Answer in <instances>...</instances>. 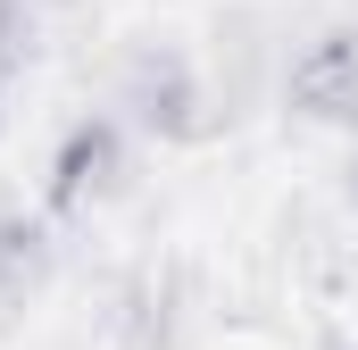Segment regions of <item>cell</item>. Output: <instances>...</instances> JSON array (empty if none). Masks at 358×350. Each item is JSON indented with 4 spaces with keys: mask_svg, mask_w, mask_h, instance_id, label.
Segmentation results:
<instances>
[{
    "mask_svg": "<svg viewBox=\"0 0 358 350\" xmlns=\"http://www.w3.org/2000/svg\"><path fill=\"white\" fill-rule=\"evenodd\" d=\"M283 100H292L308 125L358 134V34H350V25L317 34V42L292 59V76H283Z\"/></svg>",
    "mask_w": 358,
    "mask_h": 350,
    "instance_id": "cell-3",
    "label": "cell"
},
{
    "mask_svg": "<svg viewBox=\"0 0 358 350\" xmlns=\"http://www.w3.org/2000/svg\"><path fill=\"white\" fill-rule=\"evenodd\" d=\"M42 267H50L42 225L34 217H0V300H17L25 284H42Z\"/></svg>",
    "mask_w": 358,
    "mask_h": 350,
    "instance_id": "cell-4",
    "label": "cell"
},
{
    "mask_svg": "<svg viewBox=\"0 0 358 350\" xmlns=\"http://www.w3.org/2000/svg\"><path fill=\"white\" fill-rule=\"evenodd\" d=\"M17 59H25V17L0 0V100H8V76H17Z\"/></svg>",
    "mask_w": 358,
    "mask_h": 350,
    "instance_id": "cell-5",
    "label": "cell"
},
{
    "mask_svg": "<svg viewBox=\"0 0 358 350\" xmlns=\"http://www.w3.org/2000/svg\"><path fill=\"white\" fill-rule=\"evenodd\" d=\"M350 183H358V159H350Z\"/></svg>",
    "mask_w": 358,
    "mask_h": 350,
    "instance_id": "cell-6",
    "label": "cell"
},
{
    "mask_svg": "<svg viewBox=\"0 0 358 350\" xmlns=\"http://www.w3.org/2000/svg\"><path fill=\"white\" fill-rule=\"evenodd\" d=\"M117 108L159 134V142H200L208 134V92H200V67L183 59L176 42H142L117 76Z\"/></svg>",
    "mask_w": 358,
    "mask_h": 350,
    "instance_id": "cell-1",
    "label": "cell"
},
{
    "mask_svg": "<svg viewBox=\"0 0 358 350\" xmlns=\"http://www.w3.org/2000/svg\"><path fill=\"white\" fill-rule=\"evenodd\" d=\"M334 350H342V342H334Z\"/></svg>",
    "mask_w": 358,
    "mask_h": 350,
    "instance_id": "cell-7",
    "label": "cell"
},
{
    "mask_svg": "<svg viewBox=\"0 0 358 350\" xmlns=\"http://www.w3.org/2000/svg\"><path fill=\"white\" fill-rule=\"evenodd\" d=\"M117 183H125V125H117V117H84V125H67V142L50 150L42 200H50V217H92Z\"/></svg>",
    "mask_w": 358,
    "mask_h": 350,
    "instance_id": "cell-2",
    "label": "cell"
}]
</instances>
